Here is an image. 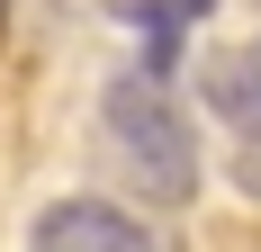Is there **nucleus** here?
<instances>
[{
    "label": "nucleus",
    "mask_w": 261,
    "mask_h": 252,
    "mask_svg": "<svg viewBox=\"0 0 261 252\" xmlns=\"http://www.w3.org/2000/svg\"><path fill=\"white\" fill-rule=\"evenodd\" d=\"M108 144H117V162L135 171V189L162 207H189V189H198V144H189V126L180 108L162 99V81L153 72H126V81H108Z\"/></svg>",
    "instance_id": "obj_1"
},
{
    "label": "nucleus",
    "mask_w": 261,
    "mask_h": 252,
    "mask_svg": "<svg viewBox=\"0 0 261 252\" xmlns=\"http://www.w3.org/2000/svg\"><path fill=\"white\" fill-rule=\"evenodd\" d=\"M36 252H153V234L108 198H54L36 207Z\"/></svg>",
    "instance_id": "obj_2"
},
{
    "label": "nucleus",
    "mask_w": 261,
    "mask_h": 252,
    "mask_svg": "<svg viewBox=\"0 0 261 252\" xmlns=\"http://www.w3.org/2000/svg\"><path fill=\"white\" fill-rule=\"evenodd\" d=\"M198 90H207V108H216L225 126L261 135V45H234V54H216L207 72H198Z\"/></svg>",
    "instance_id": "obj_3"
}]
</instances>
